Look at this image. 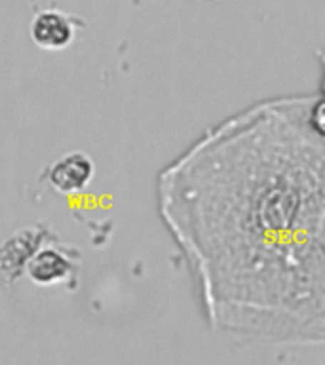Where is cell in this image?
Wrapping results in <instances>:
<instances>
[{
  "instance_id": "obj_2",
  "label": "cell",
  "mask_w": 325,
  "mask_h": 365,
  "mask_svg": "<svg viewBox=\"0 0 325 365\" xmlns=\"http://www.w3.org/2000/svg\"><path fill=\"white\" fill-rule=\"evenodd\" d=\"M80 253L74 245L65 244L57 234L46 240L25 267V276L40 287L67 284L78 272Z\"/></svg>"
},
{
  "instance_id": "obj_4",
  "label": "cell",
  "mask_w": 325,
  "mask_h": 365,
  "mask_svg": "<svg viewBox=\"0 0 325 365\" xmlns=\"http://www.w3.org/2000/svg\"><path fill=\"white\" fill-rule=\"evenodd\" d=\"M96 175V162L88 153L73 150L56 158L48 164L40 175V181H46L56 192L73 196L90 187Z\"/></svg>"
},
{
  "instance_id": "obj_1",
  "label": "cell",
  "mask_w": 325,
  "mask_h": 365,
  "mask_svg": "<svg viewBox=\"0 0 325 365\" xmlns=\"http://www.w3.org/2000/svg\"><path fill=\"white\" fill-rule=\"evenodd\" d=\"M324 108L321 91L253 103L160 171V219L219 327L321 339Z\"/></svg>"
},
{
  "instance_id": "obj_3",
  "label": "cell",
  "mask_w": 325,
  "mask_h": 365,
  "mask_svg": "<svg viewBox=\"0 0 325 365\" xmlns=\"http://www.w3.org/2000/svg\"><path fill=\"white\" fill-rule=\"evenodd\" d=\"M53 228L38 222L33 227L19 228L10 238L0 244V282L6 285L16 284L25 276V267L46 240L53 236Z\"/></svg>"
},
{
  "instance_id": "obj_5",
  "label": "cell",
  "mask_w": 325,
  "mask_h": 365,
  "mask_svg": "<svg viewBox=\"0 0 325 365\" xmlns=\"http://www.w3.org/2000/svg\"><path fill=\"white\" fill-rule=\"evenodd\" d=\"M82 25V19L73 14H67L59 8H46L34 14L29 34L40 50L57 51L73 44Z\"/></svg>"
}]
</instances>
